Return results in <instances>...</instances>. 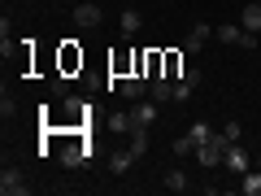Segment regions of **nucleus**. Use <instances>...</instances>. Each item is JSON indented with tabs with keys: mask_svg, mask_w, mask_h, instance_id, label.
I'll return each mask as SVG.
<instances>
[{
	"mask_svg": "<svg viewBox=\"0 0 261 196\" xmlns=\"http://www.w3.org/2000/svg\"><path fill=\"white\" fill-rule=\"evenodd\" d=\"M92 161V144H87V135H70V144L61 149V166L65 170H79Z\"/></svg>",
	"mask_w": 261,
	"mask_h": 196,
	"instance_id": "1",
	"label": "nucleus"
},
{
	"mask_svg": "<svg viewBox=\"0 0 261 196\" xmlns=\"http://www.w3.org/2000/svg\"><path fill=\"white\" fill-rule=\"evenodd\" d=\"M222 157H226V135H222V131H218L214 140H205V144H200V149H196V161H200V166H205V170L222 166Z\"/></svg>",
	"mask_w": 261,
	"mask_h": 196,
	"instance_id": "2",
	"label": "nucleus"
},
{
	"mask_svg": "<svg viewBox=\"0 0 261 196\" xmlns=\"http://www.w3.org/2000/svg\"><path fill=\"white\" fill-rule=\"evenodd\" d=\"M0 192H5V196H27L31 183H27V175H22L18 166H5V170H0Z\"/></svg>",
	"mask_w": 261,
	"mask_h": 196,
	"instance_id": "3",
	"label": "nucleus"
},
{
	"mask_svg": "<svg viewBox=\"0 0 261 196\" xmlns=\"http://www.w3.org/2000/svg\"><path fill=\"white\" fill-rule=\"evenodd\" d=\"M157 113H161V101H135V109H130V127H152L157 122Z\"/></svg>",
	"mask_w": 261,
	"mask_h": 196,
	"instance_id": "4",
	"label": "nucleus"
},
{
	"mask_svg": "<svg viewBox=\"0 0 261 196\" xmlns=\"http://www.w3.org/2000/svg\"><path fill=\"white\" fill-rule=\"evenodd\" d=\"M118 87H122V96H126V101H144V96L152 92V79H148V75H126Z\"/></svg>",
	"mask_w": 261,
	"mask_h": 196,
	"instance_id": "5",
	"label": "nucleus"
},
{
	"mask_svg": "<svg viewBox=\"0 0 261 196\" xmlns=\"http://www.w3.org/2000/svg\"><path fill=\"white\" fill-rule=\"evenodd\" d=\"M218 39H222V44H231V48H252V44H257V35H252V31H244L240 22H235V27H218Z\"/></svg>",
	"mask_w": 261,
	"mask_h": 196,
	"instance_id": "6",
	"label": "nucleus"
},
{
	"mask_svg": "<svg viewBox=\"0 0 261 196\" xmlns=\"http://www.w3.org/2000/svg\"><path fill=\"white\" fill-rule=\"evenodd\" d=\"M222 166L231 170V175H244V170H252V157H248V149H240V144H226Z\"/></svg>",
	"mask_w": 261,
	"mask_h": 196,
	"instance_id": "7",
	"label": "nucleus"
},
{
	"mask_svg": "<svg viewBox=\"0 0 261 196\" xmlns=\"http://www.w3.org/2000/svg\"><path fill=\"white\" fill-rule=\"evenodd\" d=\"M100 22H105L100 5H74V27H83V31H96Z\"/></svg>",
	"mask_w": 261,
	"mask_h": 196,
	"instance_id": "8",
	"label": "nucleus"
},
{
	"mask_svg": "<svg viewBox=\"0 0 261 196\" xmlns=\"http://www.w3.org/2000/svg\"><path fill=\"white\" fill-rule=\"evenodd\" d=\"M209 35H214V27H209V22H196V27L187 31V39H183V48H187V53H200V48L209 44Z\"/></svg>",
	"mask_w": 261,
	"mask_h": 196,
	"instance_id": "9",
	"label": "nucleus"
},
{
	"mask_svg": "<svg viewBox=\"0 0 261 196\" xmlns=\"http://www.w3.org/2000/svg\"><path fill=\"white\" fill-rule=\"evenodd\" d=\"M118 27H122V35H126V39H135V35H140V27H144V13L140 9H122L118 13Z\"/></svg>",
	"mask_w": 261,
	"mask_h": 196,
	"instance_id": "10",
	"label": "nucleus"
},
{
	"mask_svg": "<svg viewBox=\"0 0 261 196\" xmlns=\"http://www.w3.org/2000/svg\"><path fill=\"white\" fill-rule=\"evenodd\" d=\"M240 27L252 31V35H261V0H257V5H248V9H240Z\"/></svg>",
	"mask_w": 261,
	"mask_h": 196,
	"instance_id": "11",
	"label": "nucleus"
},
{
	"mask_svg": "<svg viewBox=\"0 0 261 196\" xmlns=\"http://www.w3.org/2000/svg\"><path fill=\"white\" fill-rule=\"evenodd\" d=\"M240 192H244V196H261V170H257V166L240 175Z\"/></svg>",
	"mask_w": 261,
	"mask_h": 196,
	"instance_id": "12",
	"label": "nucleus"
},
{
	"mask_svg": "<svg viewBox=\"0 0 261 196\" xmlns=\"http://www.w3.org/2000/svg\"><path fill=\"white\" fill-rule=\"evenodd\" d=\"M152 101H161V105H166V101H174V79H166V75H157V79H152Z\"/></svg>",
	"mask_w": 261,
	"mask_h": 196,
	"instance_id": "13",
	"label": "nucleus"
},
{
	"mask_svg": "<svg viewBox=\"0 0 261 196\" xmlns=\"http://www.w3.org/2000/svg\"><path fill=\"white\" fill-rule=\"evenodd\" d=\"M161 183H166V192H192V179H187L183 170H166Z\"/></svg>",
	"mask_w": 261,
	"mask_h": 196,
	"instance_id": "14",
	"label": "nucleus"
},
{
	"mask_svg": "<svg viewBox=\"0 0 261 196\" xmlns=\"http://www.w3.org/2000/svg\"><path fill=\"white\" fill-rule=\"evenodd\" d=\"M135 157H144L148 153V127H130V144H126Z\"/></svg>",
	"mask_w": 261,
	"mask_h": 196,
	"instance_id": "15",
	"label": "nucleus"
},
{
	"mask_svg": "<svg viewBox=\"0 0 261 196\" xmlns=\"http://www.w3.org/2000/svg\"><path fill=\"white\" fill-rule=\"evenodd\" d=\"M130 161H135V153H130V149H113L109 170H113V175H126V170H130Z\"/></svg>",
	"mask_w": 261,
	"mask_h": 196,
	"instance_id": "16",
	"label": "nucleus"
},
{
	"mask_svg": "<svg viewBox=\"0 0 261 196\" xmlns=\"http://www.w3.org/2000/svg\"><path fill=\"white\" fill-rule=\"evenodd\" d=\"M187 135H192V140H196V149H200V144H205V140H214L218 131L209 127V122H192V131H187Z\"/></svg>",
	"mask_w": 261,
	"mask_h": 196,
	"instance_id": "17",
	"label": "nucleus"
},
{
	"mask_svg": "<svg viewBox=\"0 0 261 196\" xmlns=\"http://www.w3.org/2000/svg\"><path fill=\"white\" fill-rule=\"evenodd\" d=\"M74 65H83V53H74V44H65L61 48V75H65V70H74Z\"/></svg>",
	"mask_w": 261,
	"mask_h": 196,
	"instance_id": "18",
	"label": "nucleus"
},
{
	"mask_svg": "<svg viewBox=\"0 0 261 196\" xmlns=\"http://www.w3.org/2000/svg\"><path fill=\"white\" fill-rule=\"evenodd\" d=\"M170 153H174V157H192V153H196V140H192V135H178V140L170 144Z\"/></svg>",
	"mask_w": 261,
	"mask_h": 196,
	"instance_id": "19",
	"label": "nucleus"
},
{
	"mask_svg": "<svg viewBox=\"0 0 261 196\" xmlns=\"http://www.w3.org/2000/svg\"><path fill=\"white\" fill-rule=\"evenodd\" d=\"M109 131H126L130 135V113H109Z\"/></svg>",
	"mask_w": 261,
	"mask_h": 196,
	"instance_id": "20",
	"label": "nucleus"
},
{
	"mask_svg": "<svg viewBox=\"0 0 261 196\" xmlns=\"http://www.w3.org/2000/svg\"><path fill=\"white\" fill-rule=\"evenodd\" d=\"M222 135H226V144H240V140H244V127H240V122H226Z\"/></svg>",
	"mask_w": 261,
	"mask_h": 196,
	"instance_id": "21",
	"label": "nucleus"
},
{
	"mask_svg": "<svg viewBox=\"0 0 261 196\" xmlns=\"http://www.w3.org/2000/svg\"><path fill=\"white\" fill-rule=\"evenodd\" d=\"M0 113H5V118H13V113H18V101H13V96H9V92L0 96Z\"/></svg>",
	"mask_w": 261,
	"mask_h": 196,
	"instance_id": "22",
	"label": "nucleus"
},
{
	"mask_svg": "<svg viewBox=\"0 0 261 196\" xmlns=\"http://www.w3.org/2000/svg\"><path fill=\"white\" fill-rule=\"evenodd\" d=\"M257 170H261V157H257Z\"/></svg>",
	"mask_w": 261,
	"mask_h": 196,
	"instance_id": "23",
	"label": "nucleus"
}]
</instances>
